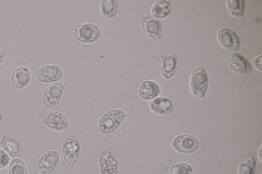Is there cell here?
Instances as JSON below:
<instances>
[{"label": "cell", "instance_id": "6da1fadb", "mask_svg": "<svg viewBox=\"0 0 262 174\" xmlns=\"http://www.w3.org/2000/svg\"><path fill=\"white\" fill-rule=\"evenodd\" d=\"M127 115V114L121 110H110L100 118L98 126V131L102 135H111L121 126Z\"/></svg>", "mask_w": 262, "mask_h": 174}, {"label": "cell", "instance_id": "7a4b0ae2", "mask_svg": "<svg viewBox=\"0 0 262 174\" xmlns=\"http://www.w3.org/2000/svg\"><path fill=\"white\" fill-rule=\"evenodd\" d=\"M73 35L81 43L91 44L98 41L102 33L100 28L93 23H82L74 28Z\"/></svg>", "mask_w": 262, "mask_h": 174}, {"label": "cell", "instance_id": "3957f363", "mask_svg": "<svg viewBox=\"0 0 262 174\" xmlns=\"http://www.w3.org/2000/svg\"><path fill=\"white\" fill-rule=\"evenodd\" d=\"M209 77L204 68H198L191 75L190 88L193 95L200 99H204L207 95Z\"/></svg>", "mask_w": 262, "mask_h": 174}, {"label": "cell", "instance_id": "277c9868", "mask_svg": "<svg viewBox=\"0 0 262 174\" xmlns=\"http://www.w3.org/2000/svg\"><path fill=\"white\" fill-rule=\"evenodd\" d=\"M67 84L61 82H57L51 84L44 92L42 97V103L43 106L51 109L57 106L64 95Z\"/></svg>", "mask_w": 262, "mask_h": 174}, {"label": "cell", "instance_id": "5b68a950", "mask_svg": "<svg viewBox=\"0 0 262 174\" xmlns=\"http://www.w3.org/2000/svg\"><path fill=\"white\" fill-rule=\"evenodd\" d=\"M41 121L47 128L56 132L67 130L70 126V121L68 117L60 112H48L42 116Z\"/></svg>", "mask_w": 262, "mask_h": 174}, {"label": "cell", "instance_id": "8992f818", "mask_svg": "<svg viewBox=\"0 0 262 174\" xmlns=\"http://www.w3.org/2000/svg\"><path fill=\"white\" fill-rule=\"evenodd\" d=\"M81 154V143L74 135H70L65 139L62 145V156L67 163L73 166L78 161Z\"/></svg>", "mask_w": 262, "mask_h": 174}, {"label": "cell", "instance_id": "52a82bcc", "mask_svg": "<svg viewBox=\"0 0 262 174\" xmlns=\"http://www.w3.org/2000/svg\"><path fill=\"white\" fill-rule=\"evenodd\" d=\"M60 161V155L57 150H51L45 153L37 162V174H51L57 168Z\"/></svg>", "mask_w": 262, "mask_h": 174}, {"label": "cell", "instance_id": "ba28073f", "mask_svg": "<svg viewBox=\"0 0 262 174\" xmlns=\"http://www.w3.org/2000/svg\"><path fill=\"white\" fill-rule=\"evenodd\" d=\"M219 43L226 51L237 53L239 51L241 42L236 33L226 28H221L217 35Z\"/></svg>", "mask_w": 262, "mask_h": 174}, {"label": "cell", "instance_id": "9c48e42d", "mask_svg": "<svg viewBox=\"0 0 262 174\" xmlns=\"http://www.w3.org/2000/svg\"><path fill=\"white\" fill-rule=\"evenodd\" d=\"M64 72L61 68L56 64H47L37 70V80L42 83H57L62 78Z\"/></svg>", "mask_w": 262, "mask_h": 174}, {"label": "cell", "instance_id": "30bf717a", "mask_svg": "<svg viewBox=\"0 0 262 174\" xmlns=\"http://www.w3.org/2000/svg\"><path fill=\"white\" fill-rule=\"evenodd\" d=\"M173 147L178 152L184 154H191L200 147V142L194 136L181 135L177 136L173 141Z\"/></svg>", "mask_w": 262, "mask_h": 174}, {"label": "cell", "instance_id": "8fae6325", "mask_svg": "<svg viewBox=\"0 0 262 174\" xmlns=\"http://www.w3.org/2000/svg\"><path fill=\"white\" fill-rule=\"evenodd\" d=\"M141 27L144 34L149 38L157 40L162 36L163 28L161 23L148 14H144L142 17Z\"/></svg>", "mask_w": 262, "mask_h": 174}, {"label": "cell", "instance_id": "7c38bea8", "mask_svg": "<svg viewBox=\"0 0 262 174\" xmlns=\"http://www.w3.org/2000/svg\"><path fill=\"white\" fill-rule=\"evenodd\" d=\"M227 63L234 72L240 75H247L252 72V67L247 58L242 54L232 53L227 57Z\"/></svg>", "mask_w": 262, "mask_h": 174}, {"label": "cell", "instance_id": "4fadbf2b", "mask_svg": "<svg viewBox=\"0 0 262 174\" xmlns=\"http://www.w3.org/2000/svg\"><path fill=\"white\" fill-rule=\"evenodd\" d=\"M32 79L30 70L25 66L18 67L13 72L10 78L11 88L20 90L29 85Z\"/></svg>", "mask_w": 262, "mask_h": 174}, {"label": "cell", "instance_id": "5bb4252c", "mask_svg": "<svg viewBox=\"0 0 262 174\" xmlns=\"http://www.w3.org/2000/svg\"><path fill=\"white\" fill-rule=\"evenodd\" d=\"M100 174H118V160L111 150L103 151L99 158Z\"/></svg>", "mask_w": 262, "mask_h": 174}, {"label": "cell", "instance_id": "9a60e30c", "mask_svg": "<svg viewBox=\"0 0 262 174\" xmlns=\"http://www.w3.org/2000/svg\"><path fill=\"white\" fill-rule=\"evenodd\" d=\"M0 145L4 151L13 158H19L24 154L22 145L16 139L10 136L2 135L0 140Z\"/></svg>", "mask_w": 262, "mask_h": 174}, {"label": "cell", "instance_id": "2e32d148", "mask_svg": "<svg viewBox=\"0 0 262 174\" xmlns=\"http://www.w3.org/2000/svg\"><path fill=\"white\" fill-rule=\"evenodd\" d=\"M176 107V103L166 97L155 98L150 103L151 111L156 114L167 115L172 114Z\"/></svg>", "mask_w": 262, "mask_h": 174}, {"label": "cell", "instance_id": "e0dca14e", "mask_svg": "<svg viewBox=\"0 0 262 174\" xmlns=\"http://www.w3.org/2000/svg\"><path fill=\"white\" fill-rule=\"evenodd\" d=\"M178 69V60L174 54L168 53L163 56L161 65V73L165 79L174 76Z\"/></svg>", "mask_w": 262, "mask_h": 174}, {"label": "cell", "instance_id": "ac0fdd59", "mask_svg": "<svg viewBox=\"0 0 262 174\" xmlns=\"http://www.w3.org/2000/svg\"><path fill=\"white\" fill-rule=\"evenodd\" d=\"M161 89L156 82L145 81L140 84L138 88V93L142 98L149 100L154 99L160 94Z\"/></svg>", "mask_w": 262, "mask_h": 174}, {"label": "cell", "instance_id": "d6986e66", "mask_svg": "<svg viewBox=\"0 0 262 174\" xmlns=\"http://www.w3.org/2000/svg\"><path fill=\"white\" fill-rule=\"evenodd\" d=\"M100 10L105 19H112L118 15V2L117 0H102L100 1Z\"/></svg>", "mask_w": 262, "mask_h": 174}, {"label": "cell", "instance_id": "ffe728a7", "mask_svg": "<svg viewBox=\"0 0 262 174\" xmlns=\"http://www.w3.org/2000/svg\"><path fill=\"white\" fill-rule=\"evenodd\" d=\"M172 6L170 2L166 0H161L154 4L151 8V13L154 17L156 19L158 18H165L170 15L171 12Z\"/></svg>", "mask_w": 262, "mask_h": 174}, {"label": "cell", "instance_id": "44dd1931", "mask_svg": "<svg viewBox=\"0 0 262 174\" xmlns=\"http://www.w3.org/2000/svg\"><path fill=\"white\" fill-rule=\"evenodd\" d=\"M227 8L231 16L235 18L242 17L245 13L244 0H228Z\"/></svg>", "mask_w": 262, "mask_h": 174}, {"label": "cell", "instance_id": "7402d4cb", "mask_svg": "<svg viewBox=\"0 0 262 174\" xmlns=\"http://www.w3.org/2000/svg\"><path fill=\"white\" fill-rule=\"evenodd\" d=\"M256 161L253 156H248L238 164L237 174H254Z\"/></svg>", "mask_w": 262, "mask_h": 174}, {"label": "cell", "instance_id": "603a6c76", "mask_svg": "<svg viewBox=\"0 0 262 174\" xmlns=\"http://www.w3.org/2000/svg\"><path fill=\"white\" fill-rule=\"evenodd\" d=\"M9 174H29L25 162L18 158L13 159L9 164Z\"/></svg>", "mask_w": 262, "mask_h": 174}, {"label": "cell", "instance_id": "cb8c5ba5", "mask_svg": "<svg viewBox=\"0 0 262 174\" xmlns=\"http://www.w3.org/2000/svg\"><path fill=\"white\" fill-rule=\"evenodd\" d=\"M193 168L188 163H177L168 168L165 174H191Z\"/></svg>", "mask_w": 262, "mask_h": 174}, {"label": "cell", "instance_id": "d4e9b609", "mask_svg": "<svg viewBox=\"0 0 262 174\" xmlns=\"http://www.w3.org/2000/svg\"><path fill=\"white\" fill-rule=\"evenodd\" d=\"M10 162V157L3 149H0V169L6 168Z\"/></svg>", "mask_w": 262, "mask_h": 174}, {"label": "cell", "instance_id": "484cf974", "mask_svg": "<svg viewBox=\"0 0 262 174\" xmlns=\"http://www.w3.org/2000/svg\"><path fill=\"white\" fill-rule=\"evenodd\" d=\"M262 55H259L258 57L255 58L254 61V64L255 68L259 71H262V65H261Z\"/></svg>", "mask_w": 262, "mask_h": 174}, {"label": "cell", "instance_id": "4316f807", "mask_svg": "<svg viewBox=\"0 0 262 174\" xmlns=\"http://www.w3.org/2000/svg\"><path fill=\"white\" fill-rule=\"evenodd\" d=\"M5 56H6V50L4 47L0 46V65L3 62Z\"/></svg>", "mask_w": 262, "mask_h": 174}, {"label": "cell", "instance_id": "83f0119b", "mask_svg": "<svg viewBox=\"0 0 262 174\" xmlns=\"http://www.w3.org/2000/svg\"><path fill=\"white\" fill-rule=\"evenodd\" d=\"M261 145L260 147H259V149L258 150V158H259V161H260V162H261Z\"/></svg>", "mask_w": 262, "mask_h": 174}, {"label": "cell", "instance_id": "f1b7e54d", "mask_svg": "<svg viewBox=\"0 0 262 174\" xmlns=\"http://www.w3.org/2000/svg\"><path fill=\"white\" fill-rule=\"evenodd\" d=\"M2 120H3V115H2V113L0 112V123H1Z\"/></svg>", "mask_w": 262, "mask_h": 174}, {"label": "cell", "instance_id": "f546056e", "mask_svg": "<svg viewBox=\"0 0 262 174\" xmlns=\"http://www.w3.org/2000/svg\"><path fill=\"white\" fill-rule=\"evenodd\" d=\"M260 174H261V173Z\"/></svg>", "mask_w": 262, "mask_h": 174}]
</instances>
